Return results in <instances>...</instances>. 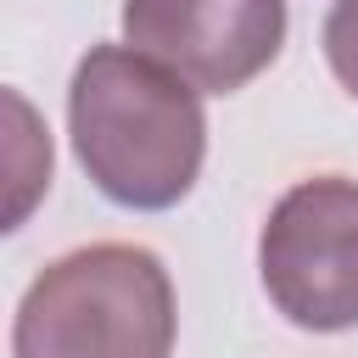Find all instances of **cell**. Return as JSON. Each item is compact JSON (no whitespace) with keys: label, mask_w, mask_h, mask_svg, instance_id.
Returning <instances> with one entry per match:
<instances>
[{"label":"cell","mask_w":358,"mask_h":358,"mask_svg":"<svg viewBox=\"0 0 358 358\" xmlns=\"http://www.w3.org/2000/svg\"><path fill=\"white\" fill-rule=\"evenodd\" d=\"M67 129L95 190L134 213L185 201L207 157L196 84L134 45H95L73 67Z\"/></svg>","instance_id":"cell-1"},{"label":"cell","mask_w":358,"mask_h":358,"mask_svg":"<svg viewBox=\"0 0 358 358\" xmlns=\"http://www.w3.org/2000/svg\"><path fill=\"white\" fill-rule=\"evenodd\" d=\"M173 280L134 241L78 246L34 274L17 302L11 358H168Z\"/></svg>","instance_id":"cell-2"},{"label":"cell","mask_w":358,"mask_h":358,"mask_svg":"<svg viewBox=\"0 0 358 358\" xmlns=\"http://www.w3.org/2000/svg\"><path fill=\"white\" fill-rule=\"evenodd\" d=\"M257 268L268 302L296 330L358 324V179L319 173L291 185L263 224Z\"/></svg>","instance_id":"cell-3"},{"label":"cell","mask_w":358,"mask_h":358,"mask_svg":"<svg viewBox=\"0 0 358 358\" xmlns=\"http://www.w3.org/2000/svg\"><path fill=\"white\" fill-rule=\"evenodd\" d=\"M123 34L201 95H235L280 56L285 0H123Z\"/></svg>","instance_id":"cell-4"},{"label":"cell","mask_w":358,"mask_h":358,"mask_svg":"<svg viewBox=\"0 0 358 358\" xmlns=\"http://www.w3.org/2000/svg\"><path fill=\"white\" fill-rule=\"evenodd\" d=\"M324 62L341 78V90L358 101V0H336L324 17Z\"/></svg>","instance_id":"cell-5"}]
</instances>
